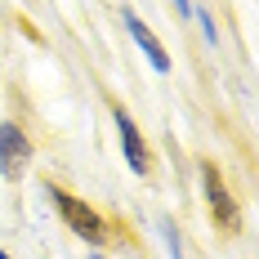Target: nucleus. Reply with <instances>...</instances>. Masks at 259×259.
<instances>
[{"mask_svg": "<svg viewBox=\"0 0 259 259\" xmlns=\"http://www.w3.org/2000/svg\"><path fill=\"white\" fill-rule=\"evenodd\" d=\"M50 197H54V206H58V214H63V224H67L76 237H85L90 246H99V241L107 237V228H103V219H99V210H94V206L76 201V197L63 192V188H50Z\"/></svg>", "mask_w": 259, "mask_h": 259, "instance_id": "f257e3e1", "label": "nucleus"}, {"mask_svg": "<svg viewBox=\"0 0 259 259\" xmlns=\"http://www.w3.org/2000/svg\"><path fill=\"white\" fill-rule=\"evenodd\" d=\"M27 165H31V143H27V134L14 121H5L0 125V175L5 179H23Z\"/></svg>", "mask_w": 259, "mask_h": 259, "instance_id": "f03ea898", "label": "nucleus"}, {"mask_svg": "<svg viewBox=\"0 0 259 259\" xmlns=\"http://www.w3.org/2000/svg\"><path fill=\"white\" fill-rule=\"evenodd\" d=\"M201 183H206V201H210V214H214V224L219 228H237V201L228 197V188L219 179V170L214 165H201Z\"/></svg>", "mask_w": 259, "mask_h": 259, "instance_id": "7ed1b4c3", "label": "nucleus"}, {"mask_svg": "<svg viewBox=\"0 0 259 259\" xmlns=\"http://www.w3.org/2000/svg\"><path fill=\"white\" fill-rule=\"evenodd\" d=\"M116 134H121V148H125L130 170H134V175H148V143H143L139 125L130 121V112H121V107H116Z\"/></svg>", "mask_w": 259, "mask_h": 259, "instance_id": "20e7f679", "label": "nucleus"}, {"mask_svg": "<svg viewBox=\"0 0 259 259\" xmlns=\"http://www.w3.org/2000/svg\"><path fill=\"white\" fill-rule=\"evenodd\" d=\"M125 27H130V36H134V45H139V50H143V58H148V63H152L156 72H170V54L161 50V40H156L152 31H148V27L139 23V18H134V14H125Z\"/></svg>", "mask_w": 259, "mask_h": 259, "instance_id": "39448f33", "label": "nucleus"}, {"mask_svg": "<svg viewBox=\"0 0 259 259\" xmlns=\"http://www.w3.org/2000/svg\"><path fill=\"white\" fill-rule=\"evenodd\" d=\"M165 246H170V259H183V250H179V233H175V228H165Z\"/></svg>", "mask_w": 259, "mask_h": 259, "instance_id": "423d86ee", "label": "nucleus"}, {"mask_svg": "<svg viewBox=\"0 0 259 259\" xmlns=\"http://www.w3.org/2000/svg\"><path fill=\"white\" fill-rule=\"evenodd\" d=\"M175 9H179L183 18H188V14H192V0H175Z\"/></svg>", "mask_w": 259, "mask_h": 259, "instance_id": "0eeeda50", "label": "nucleus"}, {"mask_svg": "<svg viewBox=\"0 0 259 259\" xmlns=\"http://www.w3.org/2000/svg\"><path fill=\"white\" fill-rule=\"evenodd\" d=\"M0 259H5V250H0Z\"/></svg>", "mask_w": 259, "mask_h": 259, "instance_id": "6e6552de", "label": "nucleus"}]
</instances>
